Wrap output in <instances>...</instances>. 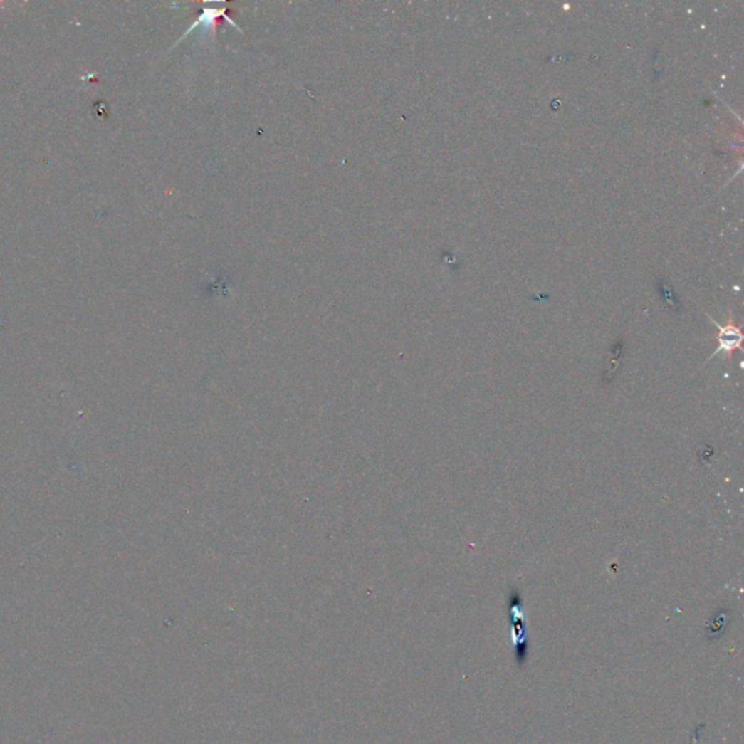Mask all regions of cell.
Wrapping results in <instances>:
<instances>
[{"label": "cell", "instance_id": "obj_1", "mask_svg": "<svg viewBox=\"0 0 744 744\" xmlns=\"http://www.w3.org/2000/svg\"><path fill=\"white\" fill-rule=\"evenodd\" d=\"M718 329H720V336H718L720 347H718V350L716 353H718L721 350L728 353V352L734 350L735 347H740V343H741V339H743L740 329L734 328L733 325H728L725 328L718 326Z\"/></svg>", "mask_w": 744, "mask_h": 744}]
</instances>
